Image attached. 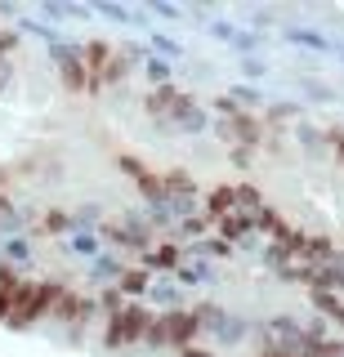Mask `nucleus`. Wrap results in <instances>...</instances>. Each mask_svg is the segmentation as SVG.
I'll use <instances>...</instances> for the list:
<instances>
[{
    "label": "nucleus",
    "mask_w": 344,
    "mask_h": 357,
    "mask_svg": "<svg viewBox=\"0 0 344 357\" xmlns=\"http://www.w3.org/2000/svg\"><path fill=\"white\" fill-rule=\"evenodd\" d=\"M152 326V312L139 304V299H126V308L112 317V335H107V349H117V344H135L143 340Z\"/></svg>",
    "instance_id": "obj_1"
},
{
    "label": "nucleus",
    "mask_w": 344,
    "mask_h": 357,
    "mask_svg": "<svg viewBox=\"0 0 344 357\" xmlns=\"http://www.w3.org/2000/svg\"><path fill=\"white\" fill-rule=\"evenodd\" d=\"M206 31H210L215 40H228L232 50L241 54V59H255V50H264V45H269V40L260 36V31H241L237 22H228V18H210V22H206Z\"/></svg>",
    "instance_id": "obj_2"
},
{
    "label": "nucleus",
    "mask_w": 344,
    "mask_h": 357,
    "mask_svg": "<svg viewBox=\"0 0 344 357\" xmlns=\"http://www.w3.org/2000/svg\"><path fill=\"white\" fill-rule=\"evenodd\" d=\"M103 237H112V241H121V245H148L152 228H148V219H139V215H126V219H112V223H103Z\"/></svg>",
    "instance_id": "obj_3"
},
{
    "label": "nucleus",
    "mask_w": 344,
    "mask_h": 357,
    "mask_svg": "<svg viewBox=\"0 0 344 357\" xmlns=\"http://www.w3.org/2000/svg\"><path fill=\"white\" fill-rule=\"evenodd\" d=\"M282 36L291 45H299V50H313V54H340V45H344V40H331L317 27H282Z\"/></svg>",
    "instance_id": "obj_4"
},
{
    "label": "nucleus",
    "mask_w": 344,
    "mask_h": 357,
    "mask_svg": "<svg viewBox=\"0 0 344 357\" xmlns=\"http://www.w3.org/2000/svg\"><path fill=\"white\" fill-rule=\"evenodd\" d=\"M148 304L161 308V312H179V308H184L179 282H152V286H148Z\"/></svg>",
    "instance_id": "obj_5"
},
{
    "label": "nucleus",
    "mask_w": 344,
    "mask_h": 357,
    "mask_svg": "<svg viewBox=\"0 0 344 357\" xmlns=\"http://www.w3.org/2000/svg\"><path fill=\"white\" fill-rule=\"evenodd\" d=\"M174 116H179V121H170L174 134H202V130H210V121H215L206 107H197V103H188L184 112H174Z\"/></svg>",
    "instance_id": "obj_6"
},
{
    "label": "nucleus",
    "mask_w": 344,
    "mask_h": 357,
    "mask_svg": "<svg viewBox=\"0 0 344 357\" xmlns=\"http://www.w3.org/2000/svg\"><path fill=\"white\" fill-rule=\"evenodd\" d=\"M85 273H90V282H121L126 264H121L112 250H103V255H94V259H90V268H85Z\"/></svg>",
    "instance_id": "obj_7"
},
{
    "label": "nucleus",
    "mask_w": 344,
    "mask_h": 357,
    "mask_svg": "<svg viewBox=\"0 0 344 357\" xmlns=\"http://www.w3.org/2000/svg\"><path fill=\"white\" fill-rule=\"evenodd\" d=\"M0 255H5V264L9 268H23V264H31V241L18 232V237H5L0 241Z\"/></svg>",
    "instance_id": "obj_8"
},
{
    "label": "nucleus",
    "mask_w": 344,
    "mask_h": 357,
    "mask_svg": "<svg viewBox=\"0 0 344 357\" xmlns=\"http://www.w3.org/2000/svg\"><path fill=\"white\" fill-rule=\"evenodd\" d=\"M184 259H179V250H174V245H157V250H148V259H143V273H174V268H179Z\"/></svg>",
    "instance_id": "obj_9"
},
{
    "label": "nucleus",
    "mask_w": 344,
    "mask_h": 357,
    "mask_svg": "<svg viewBox=\"0 0 344 357\" xmlns=\"http://www.w3.org/2000/svg\"><path fill=\"white\" fill-rule=\"evenodd\" d=\"M246 321H241V317H232V312H224V321H219V326H215V340L219 344H224V349H232V344H241V340H246Z\"/></svg>",
    "instance_id": "obj_10"
},
{
    "label": "nucleus",
    "mask_w": 344,
    "mask_h": 357,
    "mask_svg": "<svg viewBox=\"0 0 344 357\" xmlns=\"http://www.w3.org/2000/svg\"><path fill=\"white\" fill-rule=\"evenodd\" d=\"M148 50H152V59H157V54H161V59H165V63H174V59H184V45H179V40H174V36H170V31H152V40H148Z\"/></svg>",
    "instance_id": "obj_11"
},
{
    "label": "nucleus",
    "mask_w": 344,
    "mask_h": 357,
    "mask_svg": "<svg viewBox=\"0 0 344 357\" xmlns=\"http://www.w3.org/2000/svg\"><path fill=\"white\" fill-rule=\"evenodd\" d=\"M94 14H103L107 22H121V27H139L143 22V14L139 9H130V5H90Z\"/></svg>",
    "instance_id": "obj_12"
},
{
    "label": "nucleus",
    "mask_w": 344,
    "mask_h": 357,
    "mask_svg": "<svg viewBox=\"0 0 344 357\" xmlns=\"http://www.w3.org/2000/svg\"><path fill=\"white\" fill-rule=\"evenodd\" d=\"M148 286H152V273H143V268H126L117 282L121 295H148Z\"/></svg>",
    "instance_id": "obj_13"
},
{
    "label": "nucleus",
    "mask_w": 344,
    "mask_h": 357,
    "mask_svg": "<svg viewBox=\"0 0 344 357\" xmlns=\"http://www.w3.org/2000/svg\"><path fill=\"white\" fill-rule=\"evenodd\" d=\"M68 250L81 255V259H94V255H103V241H98V232H72Z\"/></svg>",
    "instance_id": "obj_14"
},
{
    "label": "nucleus",
    "mask_w": 344,
    "mask_h": 357,
    "mask_svg": "<svg viewBox=\"0 0 344 357\" xmlns=\"http://www.w3.org/2000/svg\"><path fill=\"white\" fill-rule=\"evenodd\" d=\"M174 277H179L184 286H202V282H210L215 273H210L206 259H193V264H179V268H174Z\"/></svg>",
    "instance_id": "obj_15"
},
{
    "label": "nucleus",
    "mask_w": 344,
    "mask_h": 357,
    "mask_svg": "<svg viewBox=\"0 0 344 357\" xmlns=\"http://www.w3.org/2000/svg\"><path fill=\"white\" fill-rule=\"evenodd\" d=\"M295 134L304 139V148H308V156H322V148H327V139H322V130H313L304 116H299V126H295Z\"/></svg>",
    "instance_id": "obj_16"
},
{
    "label": "nucleus",
    "mask_w": 344,
    "mask_h": 357,
    "mask_svg": "<svg viewBox=\"0 0 344 357\" xmlns=\"http://www.w3.org/2000/svg\"><path fill=\"white\" fill-rule=\"evenodd\" d=\"M148 81H152V89H165V85H170V63H165V59H148Z\"/></svg>",
    "instance_id": "obj_17"
},
{
    "label": "nucleus",
    "mask_w": 344,
    "mask_h": 357,
    "mask_svg": "<svg viewBox=\"0 0 344 357\" xmlns=\"http://www.w3.org/2000/svg\"><path fill=\"white\" fill-rule=\"evenodd\" d=\"M193 255H228L232 259V245L224 237H210V241H193Z\"/></svg>",
    "instance_id": "obj_18"
},
{
    "label": "nucleus",
    "mask_w": 344,
    "mask_h": 357,
    "mask_svg": "<svg viewBox=\"0 0 344 357\" xmlns=\"http://www.w3.org/2000/svg\"><path fill=\"white\" fill-rule=\"evenodd\" d=\"M206 228H210V223H206L202 215H188V219H179V232H184V237H193V241H202V237H206Z\"/></svg>",
    "instance_id": "obj_19"
},
{
    "label": "nucleus",
    "mask_w": 344,
    "mask_h": 357,
    "mask_svg": "<svg viewBox=\"0 0 344 357\" xmlns=\"http://www.w3.org/2000/svg\"><path fill=\"white\" fill-rule=\"evenodd\" d=\"M232 98H237V103H250V107H260V103H264V89H250V85H232Z\"/></svg>",
    "instance_id": "obj_20"
},
{
    "label": "nucleus",
    "mask_w": 344,
    "mask_h": 357,
    "mask_svg": "<svg viewBox=\"0 0 344 357\" xmlns=\"http://www.w3.org/2000/svg\"><path fill=\"white\" fill-rule=\"evenodd\" d=\"M157 18H165V22H174V18H184V5H170V0H157V5H148Z\"/></svg>",
    "instance_id": "obj_21"
},
{
    "label": "nucleus",
    "mask_w": 344,
    "mask_h": 357,
    "mask_svg": "<svg viewBox=\"0 0 344 357\" xmlns=\"http://www.w3.org/2000/svg\"><path fill=\"white\" fill-rule=\"evenodd\" d=\"M68 228H72L68 215H59V210H50V215H45V232H68Z\"/></svg>",
    "instance_id": "obj_22"
},
{
    "label": "nucleus",
    "mask_w": 344,
    "mask_h": 357,
    "mask_svg": "<svg viewBox=\"0 0 344 357\" xmlns=\"http://www.w3.org/2000/svg\"><path fill=\"white\" fill-rule=\"evenodd\" d=\"M241 72H246V76H269V63H260V59H241Z\"/></svg>",
    "instance_id": "obj_23"
},
{
    "label": "nucleus",
    "mask_w": 344,
    "mask_h": 357,
    "mask_svg": "<svg viewBox=\"0 0 344 357\" xmlns=\"http://www.w3.org/2000/svg\"><path fill=\"white\" fill-rule=\"evenodd\" d=\"M9 50H18V31H0V59H5Z\"/></svg>",
    "instance_id": "obj_24"
},
{
    "label": "nucleus",
    "mask_w": 344,
    "mask_h": 357,
    "mask_svg": "<svg viewBox=\"0 0 344 357\" xmlns=\"http://www.w3.org/2000/svg\"><path fill=\"white\" fill-rule=\"evenodd\" d=\"M184 357H215V353H206V349H193V344H188V349H184Z\"/></svg>",
    "instance_id": "obj_25"
},
{
    "label": "nucleus",
    "mask_w": 344,
    "mask_h": 357,
    "mask_svg": "<svg viewBox=\"0 0 344 357\" xmlns=\"http://www.w3.org/2000/svg\"><path fill=\"white\" fill-rule=\"evenodd\" d=\"M340 59H344V45H340Z\"/></svg>",
    "instance_id": "obj_26"
},
{
    "label": "nucleus",
    "mask_w": 344,
    "mask_h": 357,
    "mask_svg": "<svg viewBox=\"0 0 344 357\" xmlns=\"http://www.w3.org/2000/svg\"><path fill=\"white\" fill-rule=\"evenodd\" d=\"M340 353H344V349H340Z\"/></svg>",
    "instance_id": "obj_27"
}]
</instances>
